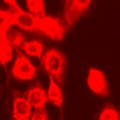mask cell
I'll return each instance as SVG.
<instances>
[{
  "mask_svg": "<svg viewBox=\"0 0 120 120\" xmlns=\"http://www.w3.org/2000/svg\"><path fill=\"white\" fill-rule=\"evenodd\" d=\"M43 68L60 85L64 82L66 67L65 55L60 50L51 48L47 50L41 58Z\"/></svg>",
  "mask_w": 120,
  "mask_h": 120,
  "instance_id": "cell-1",
  "label": "cell"
},
{
  "mask_svg": "<svg viewBox=\"0 0 120 120\" xmlns=\"http://www.w3.org/2000/svg\"><path fill=\"white\" fill-rule=\"evenodd\" d=\"M65 31L64 25L56 17L45 15L41 18H36L34 32L52 40H62L64 38Z\"/></svg>",
  "mask_w": 120,
  "mask_h": 120,
  "instance_id": "cell-2",
  "label": "cell"
},
{
  "mask_svg": "<svg viewBox=\"0 0 120 120\" xmlns=\"http://www.w3.org/2000/svg\"><path fill=\"white\" fill-rule=\"evenodd\" d=\"M91 0H68L64 2L63 19L65 29L71 28L90 8Z\"/></svg>",
  "mask_w": 120,
  "mask_h": 120,
  "instance_id": "cell-3",
  "label": "cell"
},
{
  "mask_svg": "<svg viewBox=\"0 0 120 120\" xmlns=\"http://www.w3.org/2000/svg\"><path fill=\"white\" fill-rule=\"evenodd\" d=\"M14 78L22 81L32 79L36 74V68L23 54L17 52V55L12 68Z\"/></svg>",
  "mask_w": 120,
  "mask_h": 120,
  "instance_id": "cell-4",
  "label": "cell"
},
{
  "mask_svg": "<svg viewBox=\"0 0 120 120\" xmlns=\"http://www.w3.org/2000/svg\"><path fill=\"white\" fill-rule=\"evenodd\" d=\"M87 84L91 91L101 97H107L110 94L106 78L103 73L93 68H90Z\"/></svg>",
  "mask_w": 120,
  "mask_h": 120,
  "instance_id": "cell-5",
  "label": "cell"
},
{
  "mask_svg": "<svg viewBox=\"0 0 120 120\" xmlns=\"http://www.w3.org/2000/svg\"><path fill=\"white\" fill-rule=\"evenodd\" d=\"M32 106L24 97L15 96L13 100L12 117L14 120H28Z\"/></svg>",
  "mask_w": 120,
  "mask_h": 120,
  "instance_id": "cell-6",
  "label": "cell"
},
{
  "mask_svg": "<svg viewBox=\"0 0 120 120\" xmlns=\"http://www.w3.org/2000/svg\"><path fill=\"white\" fill-rule=\"evenodd\" d=\"M47 95L39 83L30 88L27 93V99L35 109L42 108L47 101Z\"/></svg>",
  "mask_w": 120,
  "mask_h": 120,
  "instance_id": "cell-7",
  "label": "cell"
},
{
  "mask_svg": "<svg viewBox=\"0 0 120 120\" xmlns=\"http://www.w3.org/2000/svg\"><path fill=\"white\" fill-rule=\"evenodd\" d=\"M36 18L30 13L23 10L15 18V24L21 29L31 32H34L35 30Z\"/></svg>",
  "mask_w": 120,
  "mask_h": 120,
  "instance_id": "cell-8",
  "label": "cell"
},
{
  "mask_svg": "<svg viewBox=\"0 0 120 120\" xmlns=\"http://www.w3.org/2000/svg\"><path fill=\"white\" fill-rule=\"evenodd\" d=\"M47 98L54 105L61 108L63 103L61 90L60 86L55 82L52 76H50V85Z\"/></svg>",
  "mask_w": 120,
  "mask_h": 120,
  "instance_id": "cell-9",
  "label": "cell"
},
{
  "mask_svg": "<svg viewBox=\"0 0 120 120\" xmlns=\"http://www.w3.org/2000/svg\"><path fill=\"white\" fill-rule=\"evenodd\" d=\"M22 48L27 54L41 58L43 52V45L39 41L35 39L24 42L22 45Z\"/></svg>",
  "mask_w": 120,
  "mask_h": 120,
  "instance_id": "cell-10",
  "label": "cell"
},
{
  "mask_svg": "<svg viewBox=\"0 0 120 120\" xmlns=\"http://www.w3.org/2000/svg\"><path fill=\"white\" fill-rule=\"evenodd\" d=\"M15 20L10 15L8 10L0 8V36L4 39L7 30L11 25L15 24Z\"/></svg>",
  "mask_w": 120,
  "mask_h": 120,
  "instance_id": "cell-11",
  "label": "cell"
},
{
  "mask_svg": "<svg viewBox=\"0 0 120 120\" xmlns=\"http://www.w3.org/2000/svg\"><path fill=\"white\" fill-rule=\"evenodd\" d=\"M4 40L11 46L18 47L22 45L23 37L20 31L10 27L6 32Z\"/></svg>",
  "mask_w": 120,
  "mask_h": 120,
  "instance_id": "cell-12",
  "label": "cell"
},
{
  "mask_svg": "<svg viewBox=\"0 0 120 120\" xmlns=\"http://www.w3.org/2000/svg\"><path fill=\"white\" fill-rule=\"evenodd\" d=\"M26 3L29 13L35 17L41 18L46 15L43 0H29L26 1Z\"/></svg>",
  "mask_w": 120,
  "mask_h": 120,
  "instance_id": "cell-13",
  "label": "cell"
},
{
  "mask_svg": "<svg viewBox=\"0 0 120 120\" xmlns=\"http://www.w3.org/2000/svg\"><path fill=\"white\" fill-rule=\"evenodd\" d=\"M98 120H120V112L114 106L107 105L101 111Z\"/></svg>",
  "mask_w": 120,
  "mask_h": 120,
  "instance_id": "cell-14",
  "label": "cell"
},
{
  "mask_svg": "<svg viewBox=\"0 0 120 120\" xmlns=\"http://www.w3.org/2000/svg\"><path fill=\"white\" fill-rule=\"evenodd\" d=\"M12 55L11 46L0 36V63L5 65L11 60Z\"/></svg>",
  "mask_w": 120,
  "mask_h": 120,
  "instance_id": "cell-15",
  "label": "cell"
},
{
  "mask_svg": "<svg viewBox=\"0 0 120 120\" xmlns=\"http://www.w3.org/2000/svg\"><path fill=\"white\" fill-rule=\"evenodd\" d=\"M8 6L9 9L8 11L10 15L15 19L20 13L22 9L19 6L18 4L15 0H6L3 1Z\"/></svg>",
  "mask_w": 120,
  "mask_h": 120,
  "instance_id": "cell-16",
  "label": "cell"
},
{
  "mask_svg": "<svg viewBox=\"0 0 120 120\" xmlns=\"http://www.w3.org/2000/svg\"><path fill=\"white\" fill-rule=\"evenodd\" d=\"M30 120H48L47 113L45 108L35 109L31 115Z\"/></svg>",
  "mask_w": 120,
  "mask_h": 120,
  "instance_id": "cell-17",
  "label": "cell"
},
{
  "mask_svg": "<svg viewBox=\"0 0 120 120\" xmlns=\"http://www.w3.org/2000/svg\"><path fill=\"white\" fill-rule=\"evenodd\" d=\"M4 93V89L3 86L0 84V97L3 95Z\"/></svg>",
  "mask_w": 120,
  "mask_h": 120,
  "instance_id": "cell-18",
  "label": "cell"
}]
</instances>
